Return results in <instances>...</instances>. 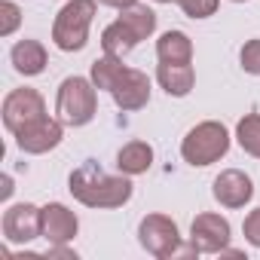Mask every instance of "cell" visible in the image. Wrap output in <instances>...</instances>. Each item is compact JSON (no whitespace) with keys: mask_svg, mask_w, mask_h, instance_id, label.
<instances>
[{"mask_svg":"<svg viewBox=\"0 0 260 260\" xmlns=\"http://www.w3.org/2000/svg\"><path fill=\"white\" fill-rule=\"evenodd\" d=\"M0 196H4V199H10V196H13V178H10V175L4 178V193H0Z\"/></svg>","mask_w":260,"mask_h":260,"instance_id":"26","label":"cell"},{"mask_svg":"<svg viewBox=\"0 0 260 260\" xmlns=\"http://www.w3.org/2000/svg\"><path fill=\"white\" fill-rule=\"evenodd\" d=\"M156 83L166 95L172 98H187L196 86V71L190 61H159L156 68Z\"/></svg>","mask_w":260,"mask_h":260,"instance_id":"13","label":"cell"},{"mask_svg":"<svg viewBox=\"0 0 260 260\" xmlns=\"http://www.w3.org/2000/svg\"><path fill=\"white\" fill-rule=\"evenodd\" d=\"M153 166V147L147 141H128L119 147L116 153V169L128 178H138V175H147Z\"/></svg>","mask_w":260,"mask_h":260,"instance_id":"15","label":"cell"},{"mask_svg":"<svg viewBox=\"0 0 260 260\" xmlns=\"http://www.w3.org/2000/svg\"><path fill=\"white\" fill-rule=\"evenodd\" d=\"M242 233H245V242H248L251 248H260V208H254V211L245 214Z\"/></svg>","mask_w":260,"mask_h":260,"instance_id":"24","label":"cell"},{"mask_svg":"<svg viewBox=\"0 0 260 260\" xmlns=\"http://www.w3.org/2000/svg\"><path fill=\"white\" fill-rule=\"evenodd\" d=\"M230 128L217 119H202L196 122L190 132L184 135L181 141V156L187 166L193 169H205V166H214L220 162L226 153H230Z\"/></svg>","mask_w":260,"mask_h":260,"instance_id":"2","label":"cell"},{"mask_svg":"<svg viewBox=\"0 0 260 260\" xmlns=\"http://www.w3.org/2000/svg\"><path fill=\"white\" fill-rule=\"evenodd\" d=\"M175 4L184 10V16L190 19H208L217 13V4L220 0H175Z\"/></svg>","mask_w":260,"mask_h":260,"instance_id":"23","label":"cell"},{"mask_svg":"<svg viewBox=\"0 0 260 260\" xmlns=\"http://www.w3.org/2000/svg\"><path fill=\"white\" fill-rule=\"evenodd\" d=\"M230 4H248V0H230Z\"/></svg>","mask_w":260,"mask_h":260,"instance_id":"28","label":"cell"},{"mask_svg":"<svg viewBox=\"0 0 260 260\" xmlns=\"http://www.w3.org/2000/svg\"><path fill=\"white\" fill-rule=\"evenodd\" d=\"M0 230H4V239L10 245H28L34 239L43 236V217L40 208L34 202H16L4 211V220H0Z\"/></svg>","mask_w":260,"mask_h":260,"instance_id":"7","label":"cell"},{"mask_svg":"<svg viewBox=\"0 0 260 260\" xmlns=\"http://www.w3.org/2000/svg\"><path fill=\"white\" fill-rule=\"evenodd\" d=\"M156 58L159 61H193V40L184 31H166L156 40Z\"/></svg>","mask_w":260,"mask_h":260,"instance_id":"19","label":"cell"},{"mask_svg":"<svg viewBox=\"0 0 260 260\" xmlns=\"http://www.w3.org/2000/svg\"><path fill=\"white\" fill-rule=\"evenodd\" d=\"M101 7H110V10H125V7H132L138 4V0H98Z\"/></svg>","mask_w":260,"mask_h":260,"instance_id":"25","label":"cell"},{"mask_svg":"<svg viewBox=\"0 0 260 260\" xmlns=\"http://www.w3.org/2000/svg\"><path fill=\"white\" fill-rule=\"evenodd\" d=\"M40 116H46V101L37 89L22 86L4 98V125H7L10 135H19L25 125L37 122Z\"/></svg>","mask_w":260,"mask_h":260,"instance_id":"6","label":"cell"},{"mask_svg":"<svg viewBox=\"0 0 260 260\" xmlns=\"http://www.w3.org/2000/svg\"><path fill=\"white\" fill-rule=\"evenodd\" d=\"M211 196L220 208H245L254 199V181L242 169H223L211 184Z\"/></svg>","mask_w":260,"mask_h":260,"instance_id":"10","label":"cell"},{"mask_svg":"<svg viewBox=\"0 0 260 260\" xmlns=\"http://www.w3.org/2000/svg\"><path fill=\"white\" fill-rule=\"evenodd\" d=\"M128 71V64H122V58H116V55H101V58H95L92 61V68H89V80L95 83V89L98 92H113V86L122 80V74Z\"/></svg>","mask_w":260,"mask_h":260,"instance_id":"16","label":"cell"},{"mask_svg":"<svg viewBox=\"0 0 260 260\" xmlns=\"http://www.w3.org/2000/svg\"><path fill=\"white\" fill-rule=\"evenodd\" d=\"M116 19L138 37V43L147 40V37H153V31H156V13H153L150 7H144V4H132V7L119 10Z\"/></svg>","mask_w":260,"mask_h":260,"instance_id":"17","label":"cell"},{"mask_svg":"<svg viewBox=\"0 0 260 260\" xmlns=\"http://www.w3.org/2000/svg\"><path fill=\"white\" fill-rule=\"evenodd\" d=\"M71 196L86 208H122L132 199V178L128 175H107L95 159H86L68 178Z\"/></svg>","mask_w":260,"mask_h":260,"instance_id":"1","label":"cell"},{"mask_svg":"<svg viewBox=\"0 0 260 260\" xmlns=\"http://www.w3.org/2000/svg\"><path fill=\"white\" fill-rule=\"evenodd\" d=\"M43 217V239L49 245H71L74 236L80 233V217L64 205V202H49L40 208Z\"/></svg>","mask_w":260,"mask_h":260,"instance_id":"11","label":"cell"},{"mask_svg":"<svg viewBox=\"0 0 260 260\" xmlns=\"http://www.w3.org/2000/svg\"><path fill=\"white\" fill-rule=\"evenodd\" d=\"M61 138H64V122L58 116H49L46 113L37 122L25 125L22 132L16 135V147L22 153H28V156H43V153L55 150L61 144Z\"/></svg>","mask_w":260,"mask_h":260,"instance_id":"9","label":"cell"},{"mask_svg":"<svg viewBox=\"0 0 260 260\" xmlns=\"http://www.w3.org/2000/svg\"><path fill=\"white\" fill-rule=\"evenodd\" d=\"M95 13H98V0H68L52 22V43L61 52L86 49Z\"/></svg>","mask_w":260,"mask_h":260,"instance_id":"4","label":"cell"},{"mask_svg":"<svg viewBox=\"0 0 260 260\" xmlns=\"http://www.w3.org/2000/svg\"><path fill=\"white\" fill-rule=\"evenodd\" d=\"M138 242L156 260H172V257H181V254H187V257L199 254L193 248V242L181 245V230H178V223L169 214H147V217H141V223H138Z\"/></svg>","mask_w":260,"mask_h":260,"instance_id":"5","label":"cell"},{"mask_svg":"<svg viewBox=\"0 0 260 260\" xmlns=\"http://www.w3.org/2000/svg\"><path fill=\"white\" fill-rule=\"evenodd\" d=\"M22 25V10L13 0H4L0 4V37H13Z\"/></svg>","mask_w":260,"mask_h":260,"instance_id":"22","label":"cell"},{"mask_svg":"<svg viewBox=\"0 0 260 260\" xmlns=\"http://www.w3.org/2000/svg\"><path fill=\"white\" fill-rule=\"evenodd\" d=\"M239 64L248 77H260V37L245 40V46L239 49Z\"/></svg>","mask_w":260,"mask_h":260,"instance_id":"21","label":"cell"},{"mask_svg":"<svg viewBox=\"0 0 260 260\" xmlns=\"http://www.w3.org/2000/svg\"><path fill=\"white\" fill-rule=\"evenodd\" d=\"M10 61H13L16 74H22V77H40L46 71V64H49V55H46V46L40 40L25 37V40H19L13 46Z\"/></svg>","mask_w":260,"mask_h":260,"instance_id":"14","label":"cell"},{"mask_svg":"<svg viewBox=\"0 0 260 260\" xmlns=\"http://www.w3.org/2000/svg\"><path fill=\"white\" fill-rule=\"evenodd\" d=\"M236 141L248 156L260 159V113H245L236 122Z\"/></svg>","mask_w":260,"mask_h":260,"instance_id":"20","label":"cell"},{"mask_svg":"<svg viewBox=\"0 0 260 260\" xmlns=\"http://www.w3.org/2000/svg\"><path fill=\"white\" fill-rule=\"evenodd\" d=\"M113 104L125 113H132V110H141L150 104V77L138 68H128L122 74V80L113 86Z\"/></svg>","mask_w":260,"mask_h":260,"instance_id":"12","label":"cell"},{"mask_svg":"<svg viewBox=\"0 0 260 260\" xmlns=\"http://www.w3.org/2000/svg\"><path fill=\"white\" fill-rule=\"evenodd\" d=\"M153 4H172V0H153Z\"/></svg>","mask_w":260,"mask_h":260,"instance_id":"27","label":"cell"},{"mask_svg":"<svg viewBox=\"0 0 260 260\" xmlns=\"http://www.w3.org/2000/svg\"><path fill=\"white\" fill-rule=\"evenodd\" d=\"M98 113V89L89 77H64L61 86H58V95H55V116L71 125V128H80V125H89Z\"/></svg>","mask_w":260,"mask_h":260,"instance_id":"3","label":"cell"},{"mask_svg":"<svg viewBox=\"0 0 260 260\" xmlns=\"http://www.w3.org/2000/svg\"><path fill=\"white\" fill-rule=\"evenodd\" d=\"M230 239H233V226L223 214L202 211L190 223V242L199 254H220L230 245Z\"/></svg>","mask_w":260,"mask_h":260,"instance_id":"8","label":"cell"},{"mask_svg":"<svg viewBox=\"0 0 260 260\" xmlns=\"http://www.w3.org/2000/svg\"><path fill=\"white\" fill-rule=\"evenodd\" d=\"M138 46V37L128 31L119 19H113L104 31H101V49L107 52V55H116V58H125L128 52H132Z\"/></svg>","mask_w":260,"mask_h":260,"instance_id":"18","label":"cell"}]
</instances>
